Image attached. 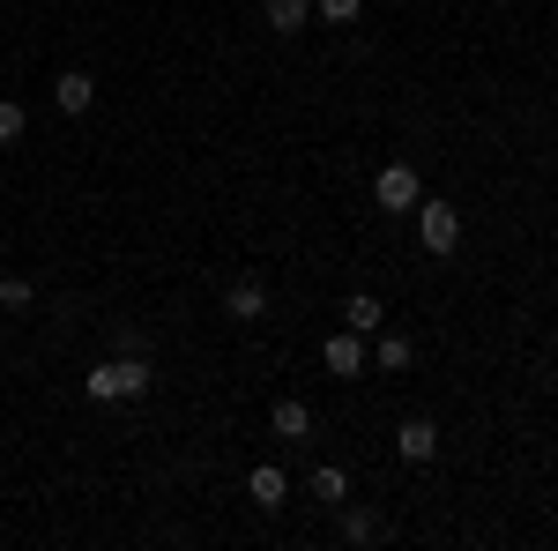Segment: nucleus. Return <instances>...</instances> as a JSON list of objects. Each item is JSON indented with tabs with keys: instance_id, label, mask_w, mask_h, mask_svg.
<instances>
[{
	"instance_id": "f257e3e1",
	"label": "nucleus",
	"mask_w": 558,
	"mask_h": 551,
	"mask_svg": "<svg viewBox=\"0 0 558 551\" xmlns=\"http://www.w3.org/2000/svg\"><path fill=\"white\" fill-rule=\"evenodd\" d=\"M417 247H425V254H454V247H462V209H454V202H417Z\"/></svg>"
},
{
	"instance_id": "f03ea898",
	"label": "nucleus",
	"mask_w": 558,
	"mask_h": 551,
	"mask_svg": "<svg viewBox=\"0 0 558 551\" xmlns=\"http://www.w3.org/2000/svg\"><path fill=\"white\" fill-rule=\"evenodd\" d=\"M373 202H380L387 216H410L417 202H425V187H417V165H380V171H373Z\"/></svg>"
},
{
	"instance_id": "7ed1b4c3",
	"label": "nucleus",
	"mask_w": 558,
	"mask_h": 551,
	"mask_svg": "<svg viewBox=\"0 0 558 551\" xmlns=\"http://www.w3.org/2000/svg\"><path fill=\"white\" fill-rule=\"evenodd\" d=\"M320 366H328L336 381H357V373H365V336H357V328H336V336L320 343Z\"/></svg>"
},
{
	"instance_id": "20e7f679",
	"label": "nucleus",
	"mask_w": 558,
	"mask_h": 551,
	"mask_svg": "<svg viewBox=\"0 0 558 551\" xmlns=\"http://www.w3.org/2000/svg\"><path fill=\"white\" fill-rule=\"evenodd\" d=\"M395 455H402L410 469H425L432 455H439V424H432V418H402V432H395Z\"/></svg>"
},
{
	"instance_id": "39448f33",
	"label": "nucleus",
	"mask_w": 558,
	"mask_h": 551,
	"mask_svg": "<svg viewBox=\"0 0 558 551\" xmlns=\"http://www.w3.org/2000/svg\"><path fill=\"white\" fill-rule=\"evenodd\" d=\"M246 500H254L260 514H276V507H283V500H291V477H283V469H276V463H260L254 477H246Z\"/></svg>"
},
{
	"instance_id": "423d86ee",
	"label": "nucleus",
	"mask_w": 558,
	"mask_h": 551,
	"mask_svg": "<svg viewBox=\"0 0 558 551\" xmlns=\"http://www.w3.org/2000/svg\"><path fill=\"white\" fill-rule=\"evenodd\" d=\"M52 105H60V112H68V120H83L89 105H97V83H89L83 68H68V75H60V83H52Z\"/></svg>"
},
{
	"instance_id": "0eeeda50",
	"label": "nucleus",
	"mask_w": 558,
	"mask_h": 551,
	"mask_svg": "<svg viewBox=\"0 0 558 551\" xmlns=\"http://www.w3.org/2000/svg\"><path fill=\"white\" fill-rule=\"evenodd\" d=\"M260 23H268L276 38H299L305 23H313V0H260Z\"/></svg>"
},
{
	"instance_id": "6e6552de",
	"label": "nucleus",
	"mask_w": 558,
	"mask_h": 551,
	"mask_svg": "<svg viewBox=\"0 0 558 551\" xmlns=\"http://www.w3.org/2000/svg\"><path fill=\"white\" fill-rule=\"evenodd\" d=\"M223 313H231V321H260V313H268V284H260V276H239V284L223 291Z\"/></svg>"
},
{
	"instance_id": "1a4fd4ad",
	"label": "nucleus",
	"mask_w": 558,
	"mask_h": 551,
	"mask_svg": "<svg viewBox=\"0 0 558 551\" xmlns=\"http://www.w3.org/2000/svg\"><path fill=\"white\" fill-rule=\"evenodd\" d=\"M268 432H276V440H313V410H305L299 395H283V403L268 410Z\"/></svg>"
},
{
	"instance_id": "9d476101",
	"label": "nucleus",
	"mask_w": 558,
	"mask_h": 551,
	"mask_svg": "<svg viewBox=\"0 0 558 551\" xmlns=\"http://www.w3.org/2000/svg\"><path fill=\"white\" fill-rule=\"evenodd\" d=\"M380 321H387V306L373 291H350L343 298V328H357V336H380Z\"/></svg>"
},
{
	"instance_id": "9b49d317",
	"label": "nucleus",
	"mask_w": 558,
	"mask_h": 551,
	"mask_svg": "<svg viewBox=\"0 0 558 551\" xmlns=\"http://www.w3.org/2000/svg\"><path fill=\"white\" fill-rule=\"evenodd\" d=\"M305 492H313L320 507H343V500H350V477H343V469H336V463H320V469H313V477H305Z\"/></svg>"
},
{
	"instance_id": "f8f14e48",
	"label": "nucleus",
	"mask_w": 558,
	"mask_h": 551,
	"mask_svg": "<svg viewBox=\"0 0 558 551\" xmlns=\"http://www.w3.org/2000/svg\"><path fill=\"white\" fill-rule=\"evenodd\" d=\"M410 358H417L410 336H380V343H373V366H380V373H410Z\"/></svg>"
},
{
	"instance_id": "ddd939ff",
	"label": "nucleus",
	"mask_w": 558,
	"mask_h": 551,
	"mask_svg": "<svg viewBox=\"0 0 558 551\" xmlns=\"http://www.w3.org/2000/svg\"><path fill=\"white\" fill-rule=\"evenodd\" d=\"M38 291H31V276H0V313H31Z\"/></svg>"
},
{
	"instance_id": "4468645a",
	"label": "nucleus",
	"mask_w": 558,
	"mask_h": 551,
	"mask_svg": "<svg viewBox=\"0 0 558 551\" xmlns=\"http://www.w3.org/2000/svg\"><path fill=\"white\" fill-rule=\"evenodd\" d=\"M343 537L350 544H373V537H380V514L373 507H343Z\"/></svg>"
},
{
	"instance_id": "2eb2a0df",
	"label": "nucleus",
	"mask_w": 558,
	"mask_h": 551,
	"mask_svg": "<svg viewBox=\"0 0 558 551\" xmlns=\"http://www.w3.org/2000/svg\"><path fill=\"white\" fill-rule=\"evenodd\" d=\"M23 128H31V112H23L15 97H0V149H8V142H23Z\"/></svg>"
},
{
	"instance_id": "dca6fc26",
	"label": "nucleus",
	"mask_w": 558,
	"mask_h": 551,
	"mask_svg": "<svg viewBox=\"0 0 558 551\" xmlns=\"http://www.w3.org/2000/svg\"><path fill=\"white\" fill-rule=\"evenodd\" d=\"M357 8H365V0H313L320 23H357Z\"/></svg>"
}]
</instances>
